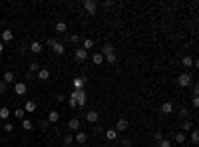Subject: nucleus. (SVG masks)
Segmentation results:
<instances>
[{"mask_svg": "<svg viewBox=\"0 0 199 147\" xmlns=\"http://www.w3.org/2000/svg\"><path fill=\"white\" fill-rule=\"evenodd\" d=\"M90 48H94V40H92V38H86V40H84V50H90Z\"/></svg>", "mask_w": 199, "mask_h": 147, "instance_id": "25", "label": "nucleus"}, {"mask_svg": "<svg viewBox=\"0 0 199 147\" xmlns=\"http://www.w3.org/2000/svg\"><path fill=\"white\" fill-rule=\"evenodd\" d=\"M12 79H14V74H12V72H4V75H2V82L4 83H12Z\"/></svg>", "mask_w": 199, "mask_h": 147, "instance_id": "22", "label": "nucleus"}, {"mask_svg": "<svg viewBox=\"0 0 199 147\" xmlns=\"http://www.w3.org/2000/svg\"><path fill=\"white\" fill-rule=\"evenodd\" d=\"M101 6H104V8H112L113 2H112V0H104V2H101Z\"/></svg>", "mask_w": 199, "mask_h": 147, "instance_id": "39", "label": "nucleus"}, {"mask_svg": "<svg viewBox=\"0 0 199 147\" xmlns=\"http://www.w3.org/2000/svg\"><path fill=\"white\" fill-rule=\"evenodd\" d=\"M80 127H82V123H80L78 117H72V119L68 121V129H70V131H80Z\"/></svg>", "mask_w": 199, "mask_h": 147, "instance_id": "7", "label": "nucleus"}, {"mask_svg": "<svg viewBox=\"0 0 199 147\" xmlns=\"http://www.w3.org/2000/svg\"><path fill=\"white\" fill-rule=\"evenodd\" d=\"M177 113H179V117H183V119H185V117H187V115H189V111H187V107H181V110H179V111H177Z\"/></svg>", "mask_w": 199, "mask_h": 147, "instance_id": "37", "label": "nucleus"}, {"mask_svg": "<svg viewBox=\"0 0 199 147\" xmlns=\"http://www.w3.org/2000/svg\"><path fill=\"white\" fill-rule=\"evenodd\" d=\"M105 139L116 141L117 139V131H116V129H105Z\"/></svg>", "mask_w": 199, "mask_h": 147, "instance_id": "16", "label": "nucleus"}, {"mask_svg": "<svg viewBox=\"0 0 199 147\" xmlns=\"http://www.w3.org/2000/svg\"><path fill=\"white\" fill-rule=\"evenodd\" d=\"M12 38H14V34H12L10 30H4L2 32V40H0V42H2V44H4V42H12Z\"/></svg>", "mask_w": 199, "mask_h": 147, "instance_id": "21", "label": "nucleus"}, {"mask_svg": "<svg viewBox=\"0 0 199 147\" xmlns=\"http://www.w3.org/2000/svg\"><path fill=\"white\" fill-rule=\"evenodd\" d=\"M161 113H163V115H171V113H173V103L171 102H165L161 106Z\"/></svg>", "mask_w": 199, "mask_h": 147, "instance_id": "11", "label": "nucleus"}, {"mask_svg": "<svg viewBox=\"0 0 199 147\" xmlns=\"http://www.w3.org/2000/svg\"><path fill=\"white\" fill-rule=\"evenodd\" d=\"M161 139H163V133H161V131H155V133H153V141H157V143H159Z\"/></svg>", "mask_w": 199, "mask_h": 147, "instance_id": "36", "label": "nucleus"}, {"mask_svg": "<svg viewBox=\"0 0 199 147\" xmlns=\"http://www.w3.org/2000/svg\"><path fill=\"white\" fill-rule=\"evenodd\" d=\"M193 107H199V98H197V95H193Z\"/></svg>", "mask_w": 199, "mask_h": 147, "instance_id": "44", "label": "nucleus"}, {"mask_svg": "<svg viewBox=\"0 0 199 147\" xmlns=\"http://www.w3.org/2000/svg\"><path fill=\"white\" fill-rule=\"evenodd\" d=\"M46 44H48V46H54V44H56V38H48V42H46Z\"/></svg>", "mask_w": 199, "mask_h": 147, "instance_id": "45", "label": "nucleus"}, {"mask_svg": "<svg viewBox=\"0 0 199 147\" xmlns=\"http://www.w3.org/2000/svg\"><path fill=\"white\" fill-rule=\"evenodd\" d=\"M0 117H2V119H8V117H10V110H8V107H0Z\"/></svg>", "mask_w": 199, "mask_h": 147, "instance_id": "27", "label": "nucleus"}, {"mask_svg": "<svg viewBox=\"0 0 199 147\" xmlns=\"http://www.w3.org/2000/svg\"><path fill=\"white\" fill-rule=\"evenodd\" d=\"M8 90V83H4V82H0V94H4V91Z\"/></svg>", "mask_w": 199, "mask_h": 147, "instance_id": "41", "label": "nucleus"}, {"mask_svg": "<svg viewBox=\"0 0 199 147\" xmlns=\"http://www.w3.org/2000/svg\"><path fill=\"white\" fill-rule=\"evenodd\" d=\"M56 102H66V94H58L56 95Z\"/></svg>", "mask_w": 199, "mask_h": 147, "instance_id": "42", "label": "nucleus"}, {"mask_svg": "<svg viewBox=\"0 0 199 147\" xmlns=\"http://www.w3.org/2000/svg\"><path fill=\"white\" fill-rule=\"evenodd\" d=\"M74 141H76V143H86V141H88V133H84V131H76Z\"/></svg>", "mask_w": 199, "mask_h": 147, "instance_id": "10", "label": "nucleus"}, {"mask_svg": "<svg viewBox=\"0 0 199 147\" xmlns=\"http://www.w3.org/2000/svg\"><path fill=\"white\" fill-rule=\"evenodd\" d=\"M121 145H124V147H129V145H132V141L125 137V139H121Z\"/></svg>", "mask_w": 199, "mask_h": 147, "instance_id": "43", "label": "nucleus"}, {"mask_svg": "<svg viewBox=\"0 0 199 147\" xmlns=\"http://www.w3.org/2000/svg\"><path fill=\"white\" fill-rule=\"evenodd\" d=\"M197 141H199V133H197V129L193 127L191 129V143H197Z\"/></svg>", "mask_w": 199, "mask_h": 147, "instance_id": "29", "label": "nucleus"}, {"mask_svg": "<svg viewBox=\"0 0 199 147\" xmlns=\"http://www.w3.org/2000/svg\"><path fill=\"white\" fill-rule=\"evenodd\" d=\"M50 78V72H48V70H46V68H40V70H38V79H42V82H46V79H48Z\"/></svg>", "mask_w": 199, "mask_h": 147, "instance_id": "15", "label": "nucleus"}, {"mask_svg": "<svg viewBox=\"0 0 199 147\" xmlns=\"http://www.w3.org/2000/svg\"><path fill=\"white\" fill-rule=\"evenodd\" d=\"M2 129H4L6 133H10L12 129H14V125H12V123H4V127H2Z\"/></svg>", "mask_w": 199, "mask_h": 147, "instance_id": "38", "label": "nucleus"}, {"mask_svg": "<svg viewBox=\"0 0 199 147\" xmlns=\"http://www.w3.org/2000/svg\"><path fill=\"white\" fill-rule=\"evenodd\" d=\"M177 83H179L181 87H187L189 83H191V74L189 72H185V74H181L179 78H177Z\"/></svg>", "mask_w": 199, "mask_h": 147, "instance_id": "3", "label": "nucleus"}, {"mask_svg": "<svg viewBox=\"0 0 199 147\" xmlns=\"http://www.w3.org/2000/svg\"><path fill=\"white\" fill-rule=\"evenodd\" d=\"M72 86H74V90H84V86H86V78H84V75L74 78L72 79Z\"/></svg>", "mask_w": 199, "mask_h": 147, "instance_id": "6", "label": "nucleus"}, {"mask_svg": "<svg viewBox=\"0 0 199 147\" xmlns=\"http://www.w3.org/2000/svg\"><path fill=\"white\" fill-rule=\"evenodd\" d=\"M64 143H66V145H72V143H74V135H70V133H68V135H64Z\"/></svg>", "mask_w": 199, "mask_h": 147, "instance_id": "34", "label": "nucleus"}, {"mask_svg": "<svg viewBox=\"0 0 199 147\" xmlns=\"http://www.w3.org/2000/svg\"><path fill=\"white\" fill-rule=\"evenodd\" d=\"M4 52V44H2V42H0V54H2Z\"/></svg>", "mask_w": 199, "mask_h": 147, "instance_id": "46", "label": "nucleus"}, {"mask_svg": "<svg viewBox=\"0 0 199 147\" xmlns=\"http://www.w3.org/2000/svg\"><path fill=\"white\" fill-rule=\"evenodd\" d=\"M22 127L26 129V131H30V129H32V121L30 119H22Z\"/></svg>", "mask_w": 199, "mask_h": 147, "instance_id": "30", "label": "nucleus"}, {"mask_svg": "<svg viewBox=\"0 0 199 147\" xmlns=\"http://www.w3.org/2000/svg\"><path fill=\"white\" fill-rule=\"evenodd\" d=\"M24 113H26L24 110H14V117L16 119H24Z\"/></svg>", "mask_w": 199, "mask_h": 147, "instance_id": "31", "label": "nucleus"}, {"mask_svg": "<svg viewBox=\"0 0 199 147\" xmlns=\"http://www.w3.org/2000/svg\"><path fill=\"white\" fill-rule=\"evenodd\" d=\"M128 119H124V117H121V119H117V123H116V127H113V129H116V131H125V129H128Z\"/></svg>", "mask_w": 199, "mask_h": 147, "instance_id": "9", "label": "nucleus"}, {"mask_svg": "<svg viewBox=\"0 0 199 147\" xmlns=\"http://www.w3.org/2000/svg\"><path fill=\"white\" fill-rule=\"evenodd\" d=\"M70 98L76 99L78 107H84V106H86V91H84V90H74V91L70 94Z\"/></svg>", "mask_w": 199, "mask_h": 147, "instance_id": "1", "label": "nucleus"}, {"mask_svg": "<svg viewBox=\"0 0 199 147\" xmlns=\"http://www.w3.org/2000/svg\"><path fill=\"white\" fill-rule=\"evenodd\" d=\"M92 62H94L96 66L104 64V56H101V54H94V56H92Z\"/></svg>", "mask_w": 199, "mask_h": 147, "instance_id": "24", "label": "nucleus"}, {"mask_svg": "<svg viewBox=\"0 0 199 147\" xmlns=\"http://www.w3.org/2000/svg\"><path fill=\"white\" fill-rule=\"evenodd\" d=\"M84 8H86V12L90 16H96V12H98V2H96V0H84Z\"/></svg>", "mask_w": 199, "mask_h": 147, "instance_id": "2", "label": "nucleus"}, {"mask_svg": "<svg viewBox=\"0 0 199 147\" xmlns=\"http://www.w3.org/2000/svg\"><path fill=\"white\" fill-rule=\"evenodd\" d=\"M56 121H60V113L58 111H50L48 113V123H56Z\"/></svg>", "mask_w": 199, "mask_h": 147, "instance_id": "17", "label": "nucleus"}, {"mask_svg": "<svg viewBox=\"0 0 199 147\" xmlns=\"http://www.w3.org/2000/svg\"><path fill=\"white\" fill-rule=\"evenodd\" d=\"M109 52H113V44L112 42H104V46H101V56H105V54H109Z\"/></svg>", "mask_w": 199, "mask_h": 147, "instance_id": "12", "label": "nucleus"}, {"mask_svg": "<svg viewBox=\"0 0 199 147\" xmlns=\"http://www.w3.org/2000/svg\"><path fill=\"white\" fill-rule=\"evenodd\" d=\"M104 60L108 62V64H116V60H117L116 52H109V54H105V56H104Z\"/></svg>", "mask_w": 199, "mask_h": 147, "instance_id": "20", "label": "nucleus"}, {"mask_svg": "<svg viewBox=\"0 0 199 147\" xmlns=\"http://www.w3.org/2000/svg\"><path fill=\"white\" fill-rule=\"evenodd\" d=\"M185 139H187V137H185V133H177V135H175V141H177V143H185Z\"/></svg>", "mask_w": 199, "mask_h": 147, "instance_id": "32", "label": "nucleus"}, {"mask_svg": "<svg viewBox=\"0 0 199 147\" xmlns=\"http://www.w3.org/2000/svg\"><path fill=\"white\" fill-rule=\"evenodd\" d=\"M80 40H82V38H80L78 34H72V36H70V42H72V44H76V46L80 44Z\"/></svg>", "mask_w": 199, "mask_h": 147, "instance_id": "33", "label": "nucleus"}, {"mask_svg": "<svg viewBox=\"0 0 199 147\" xmlns=\"http://www.w3.org/2000/svg\"><path fill=\"white\" fill-rule=\"evenodd\" d=\"M195 127V125H193V121L191 119H185L183 121V125H181V129H183V131H189V129H193Z\"/></svg>", "mask_w": 199, "mask_h": 147, "instance_id": "23", "label": "nucleus"}, {"mask_svg": "<svg viewBox=\"0 0 199 147\" xmlns=\"http://www.w3.org/2000/svg\"><path fill=\"white\" fill-rule=\"evenodd\" d=\"M86 119L90 121V123H98V121H100V113L94 111V110H92V111H86Z\"/></svg>", "mask_w": 199, "mask_h": 147, "instance_id": "8", "label": "nucleus"}, {"mask_svg": "<svg viewBox=\"0 0 199 147\" xmlns=\"http://www.w3.org/2000/svg\"><path fill=\"white\" fill-rule=\"evenodd\" d=\"M68 30V24L66 22H58L56 24V32H60V34H62V32H66Z\"/></svg>", "mask_w": 199, "mask_h": 147, "instance_id": "26", "label": "nucleus"}, {"mask_svg": "<svg viewBox=\"0 0 199 147\" xmlns=\"http://www.w3.org/2000/svg\"><path fill=\"white\" fill-rule=\"evenodd\" d=\"M26 91H28V86H26L24 82H18V83L14 86V94H16V95H26Z\"/></svg>", "mask_w": 199, "mask_h": 147, "instance_id": "5", "label": "nucleus"}, {"mask_svg": "<svg viewBox=\"0 0 199 147\" xmlns=\"http://www.w3.org/2000/svg\"><path fill=\"white\" fill-rule=\"evenodd\" d=\"M74 58H76L78 62H86V60H88V52H86L84 48H76V52H74Z\"/></svg>", "mask_w": 199, "mask_h": 147, "instance_id": "4", "label": "nucleus"}, {"mask_svg": "<svg viewBox=\"0 0 199 147\" xmlns=\"http://www.w3.org/2000/svg\"><path fill=\"white\" fill-rule=\"evenodd\" d=\"M68 106H70V107H78V103H76L74 98H68Z\"/></svg>", "mask_w": 199, "mask_h": 147, "instance_id": "40", "label": "nucleus"}, {"mask_svg": "<svg viewBox=\"0 0 199 147\" xmlns=\"http://www.w3.org/2000/svg\"><path fill=\"white\" fill-rule=\"evenodd\" d=\"M181 64H183V68H193V58L191 56H183V60H181Z\"/></svg>", "mask_w": 199, "mask_h": 147, "instance_id": "18", "label": "nucleus"}, {"mask_svg": "<svg viewBox=\"0 0 199 147\" xmlns=\"http://www.w3.org/2000/svg\"><path fill=\"white\" fill-rule=\"evenodd\" d=\"M42 48H44V46H42L40 42H32V44H30V52H32V54H40Z\"/></svg>", "mask_w": 199, "mask_h": 147, "instance_id": "14", "label": "nucleus"}, {"mask_svg": "<svg viewBox=\"0 0 199 147\" xmlns=\"http://www.w3.org/2000/svg\"><path fill=\"white\" fill-rule=\"evenodd\" d=\"M24 111H36V102H32V99H28L26 103H24Z\"/></svg>", "mask_w": 199, "mask_h": 147, "instance_id": "19", "label": "nucleus"}, {"mask_svg": "<svg viewBox=\"0 0 199 147\" xmlns=\"http://www.w3.org/2000/svg\"><path fill=\"white\" fill-rule=\"evenodd\" d=\"M38 70H40V64L38 62H30V74H38Z\"/></svg>", "mask_w": 199, "mask_h": 147, "instance_id": "28", "label": "nucleus"}, {"mask_svg": "<svg viewBox=\"0 0 199 147\" xmlns=\"http://www.w3.org/2000/svg\"><path fill=\"white\" fill-rule=\"evenodd\" d=\"M52 50H54V54H58V56H62V54L66 52V48H64V44H62V42H56V44L52 46Z\"/></svg>", "mask_w": 199, "mask_h": 147, "instance_id": "13", "label": "nucleus"}, {"mask_svg": "<svg viewBox=\"0 0 199 147\" xmlns=\"http://www.w3.org/2000/svg\"><path fill=\"white\" fill-rule=\"evenodd\" d=\"M157 147H171V141H169V139H161L157 143Z\"/></svg>", "mask_w": 199, "mask_h": 147, "instance_id": "35", "label": "nucleus"}]
</instances>
